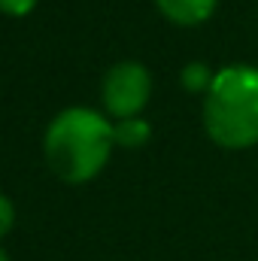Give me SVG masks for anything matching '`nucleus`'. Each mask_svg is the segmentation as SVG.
<instances>
[{
	"label": "nucleus",
	"mask_w": 258,
	"mask_h": 261,
	"mask_svg": "<svg viewBox=\"0 0 258 261\" xmlns=\"http://www.w3.org/2000/svg\"><path fill=\"white\" fill-rule=\"evenodd\" d=\"M15 219H18V213H15V203H12V197L0 192V243H3V240L12 234V228H15Z\"/></svg>",
	"instance_id": "nucleus-7"
},
{
	"label": "nucleus",
	"mask_w": 258,
	"mask_h": 261,
	"mask_svg": "<svg viewBox=\"0 0 258 261\" xmlns=\"http://www.w3.org/2000/svg\"><path fill=\"white\" fill-rule=\"evenodd\" d=\"M203 130L225 152H246L258 146V67H216L213 85L203 94Z\"/></svg>",
	"instance_id": "nucleus-2"
},
{
	"label": "nucleus",
	"mask_w": 258,
	"mask_h": 261,
	"mask_svg": "<svg viewBox=\"0 0 258 261\" xmlns=\"http://www.w3.org/2000/svg\"><path fill=\"white\" fill-rule=\"evenodd\" d=\"M113 137L116 149H146L155 137V128L146 116H131V119H116L113 122Z\"/></svg>",
	"instance_id": "nucleus-5"
},
{
	"label": "nucleus",
	"mask_w": 258,
	"mask_h": 261,
	"mask_svg": "<svg viewBox=\"0 0 258 261\" xmlns=\"http://www.w3.org/2000/svg\"><path fill=\"white\" fill-rule=\"evenodd\" d=\"M152 6L176 28H200L216 15L219 0H152Z\"/></svg>",
	"instance_id": "nucleus-4"
},
{
	"label": "nucleus",
	"mask_w": 258,
	"mask_h": 261,
	"mask_svg": "<svg viewBox=\"0 0 258 261\" xmlns=\"http://www.w3.org/2000/svg\"><path fill=\"white\" fill-rule=\"evenodd\" d=\"M213 76H216V67H210L207 61H189L179 70V85L189 91V94H207L210 85H213Z\"/></svg>",
	"instance_id": "nucleus-6"
},
{
	"label": "nucleus",
	"mask_w": 258,
	"mask_h": 261,
	"mask_svg": "<svg viewBox=\"0 0 258 261\" xmlns=\"http://www.w3.org/2000/svg\"><path fill=\"white\" fill-rule=\"evenodd\" d=\"M0 261H12L9 255H6V249H3V243H0Z\"/></svg>",
	"instance_id": "nucleus-9"
},
{
	"label": "nucleus",
	"mask_w": 258,
	"mask_h": 261,
	"mask_svg": "<svg viewBox=\"0 0 258 261\" xmlns=\"http://www.w3.org/2000/svg\"><path fill=\"white\" fill-rule=\"evenodd\" d=\"M40 0H0V15L6 18H28Z\"/></svg>",
	"instance_id": "nucleus-8"
},
{
	"label": "nucleus",
	"mask_w": 258,
	"mask_h": 261,
	"mask_svg": "<svg viewBox=\"0 0 258 261\" xmlns=\"http://www.w3.org/2000/svg\"><path fill=\"white\" fill-rule=\"evenodd\" d=\"M116 152L113 119L100 107L73 103L58 110L43 130V158L49 173L64 186L97 179Z\"/></svg>",
	"instance_id": "nucleus-1"
},
{
	"label": "nucleus",
	"mask_w": 258,
	"mask_h": 261,
	"mask_svg": "<svg viewBox=\"0 0 258 261\" xmlns=\"http://www.w3.org/2000/svg\"><path fill=\"white\" fill-rule=\"evenodd\" d=\"M152 91H155L152 70L137 58H122L110 64L100 76V110L113 122L143 116L152 100Z\"/></svg>",
	"instance_id": "nucleus-3"
}]
</instances>
